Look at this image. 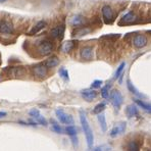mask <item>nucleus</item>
Masks as SVG:
<instances>
[{"mask_svg":"<svg viewBox=\"0 0 151 151\" xmlns=\"http://www.w3.org/2000/svg\"><path fill=\"white\" fill-rule=\"evenodd\" d=\"M80 121H81L82 129H83L84 134H85L88 147L92 148L93 147V143H94V135H93L92 129H91L90 125H89L87 116H86V114H85V112H84V111H80Z\"/></svg>","mask_w":151,"mask_h":151,"instance_id":"obj_1","label":"nucleus"},{"mask_svg":"<svg viewBox=\"0 0 151 151\" xmlns=\"http://www.w3.org/2000/svg\"><path fill=\"white\" fill-rule=\"evenodd\" d=\"M32 73L34 77H36L37 79H44L47 76L48 68L44 63L36 64L32 68Z\"/></svg>","mask_w":151,"mask_h":151,"instance_id":"obj_2","label":"nucleus"},{"mask_svg":"<svg viewBox=\"0 0 151 151\" xmlns=\"http://www.w3.org/2000/svg\"><path fill=\"white\" fill-rule=\"evenodd\" d=\"M109 97H110V101H111L112 105L114 106L115 109H119V107H121L124 102V97L122 95V93L119 90H112Z\"/></svg>","mask_w":151,"mask_h":151,"instance_id":"obj_3","label":"nucleus"},{"mask_svg":"<svg viewBox=\"0 0 151 151\" xmlns=\"http://www.w3.org/2000/svg\"><path fill=\"white\" fill-rule=\"evenodd\" d=\"M55 114H56L57 119L61 124H64V125H73L74 124V119H73L72 115L65 113L63 109H56Z\"/></svg>","mask_w":151,"mask_h":151,"instance_id":"obj_4","label":"nucleus"},{"mask_svg":"<svg viewBox=\"0 0 151 151\" xmlns=\"http://www.w3.org/2000/svg\"><path fill=\"white\" fill-rule=\"evenodd\" d=\"M38 51L41 55L46 56V55H49L52 53L53 51V44L50 41H43L39 44L38 46Z\"/></svg>","mask_w":151,"mask_h":151,"instance_id":"obj_5","label":"nucleus"},{"mask_svg":"<svg viewBox=\"0 0 151 151\" xmlns=\"http://www.w3.org/2000/svg\"><path fill=\"white\" fill-rule=\"evenodd\" d=\"M102 17H103L104 23L105 24H111L114 19V13H113L112 8L109 5H104L101 9Z\"/></svg>","mask_w":151,"mask_h":151,"instance_id":"obj_6","label":"nucleus"},{"mask_svg":"<svg viewBox=\"0 0 151 151\" xmlns=\"http://www.w3.org/2000/svg\"><path fill=\"white\" fill-rule=\"evenodd\" d=\"M126 127H127L126 122H121V123L116 124V125L111 129V131H110V137L115 138V137L124 134L126 131Z\"/></svg>","mask_w":151,"mask_h":151,"instance_id":"obj_7","label":"nucleus"},{"mask_svg":"<svg viewBox=\"0 0 151 151\" xmlns=\"http://www.w3.org/2000/svg\"><path fill=\"white\" fill-rule=\"evenodd\" d=\"M6 70H7V75L12 76L13 78L22 77L26 73V70L22 66H12L9 68H6Z\"/></svg>","mask_w":151,"mask_h":151,"instance_id":"obj_8","label":"nucleus"},{"mask_svg":"<svg viewBox=\"0 0 151 151\" xmlns=\"http://www.w3.org/2000/svg\"><path fill=\"white\" fill-rule=\"evenodd\" d=\"M14 29L12 22L9 21H3L0 24V33L1 34H12Z\"/></svg>","mask_w":151,"mask_h":151,"instance_id":"obj_9","label":"nucleus"},{"mask_svg":"<svg viewBox=\"0 0 151 151\" xmlns=\"http://www.w3.org/2000/svg\"><path fill=\"white\" fill-rule=\"evenodd\" d=\"M133 45L136 48H143L147 45V38L144 35H136L133 39Z\"/></svg>","mask_w":151,"mask_h":151,"instance_id":"obj_10","label":"nucleus"},{"mask_svg":"<svg viewBox=\"0 0 151 151\" xmlns=\"http://www.w3.org/2000/svg\"><path fill=\"white\" fill-rule=\"evenodd\" d=\"M81 95H82V97H83L84 100L91 102L97 97V92L95 90H92V89H87V90L82 91Z\"/></svg>","mask_w":151,"mask_h":151,"instance_id":"obj_11","label":"nucleus"},{"mask_svg":"<svg viewBox=\"0 0 151 151\" xmlns=\"http://www.w3.org/2000/svg\"><path fill=\"white\" fill-rule=\"evenodd\" d=\"M138 17L134 12H127L123 17H122L121 24H133L137 21Z\"/></svg>","mask_w":151,"mask_h":151,"instance_id":"obj_12","label":"nucleus"},{"mask_svg":"<svg viewBox=\"0 0 151 151\" xmlns=\"http://www.w3.org/2000/svg\"><path fill=\"white\" fill-rule=\"evenodd\" d=\"M63 33H64V26L63 25L55 27V28H53L52 30L50 31L51 37L55 38V39H61V38L63 37Z\"/></svg>","mask_w":151,"mask_h":151,"instance_id":"obj_13","label":"nucleus"},{"mask_svg":"<svg viewBox=\"0 0 151 151\" xmlns=\"http://www.w3.org/2000/svg\"><path fill=\"white\" fill-rule=\"evenodd\" d=\"M80 55L83 59L85 60H90V59L93 58V49L90 46H85L81 49V52H80Z\"/></svg>","mask_w":151,"mask_h":151,"instance_id":"obj_14","label":"nucleus"},{"mask_svg":"<svg viewBox=\"0 0 151 151\" xmlns=\"http://www.w3.org/2000/svg\"><path fill=\"white\" fill-rule=\"evenodd\" d=\"M85 23H86L85 17H82V15H75L70 19V24L75 27H82L85 25Z\"/></svg>","mask_w":151,"mask_h":151,"instance_id":"obj_15","label":"nucleus"},{"mask_svg":"<svg viewBox=\"0 0 151 151\" xmlns=\"http://www.w3.org/2000/svg\"><path fill=\"white\" fill-rule=\"evenodd\" d=\"M46 25H47V24H46L45 21H40V22H38L36 25H35L32 29H31L30 35H35V34H37V33H39L40 31H42L44 28H45Z\"/></svg>","mask_w":151,"mask_h":151,"instance_id":"obj_16","label":"nucleus"},{"mask_svg":"<svg viewBox=\"0 0 151 151\" xmlns=\"http://www.w3.org/2000/svg\"><path fill=\"white\" fill-rule=\"evenodd\" d=\"M75 47V42L74 41H65L63 43L60 47V50L63 51V53H68L70 52Z\"/></svg>","mask_w":151,"mask_h":151,"instance_id":"obj_17","label":"nucleus"},{"mask_svg":"<svg viewBox=\"0 0 151 151\" xmlns=\"http://www.w3.org/2000/svg\"><path fill=\"white\" fill-rule=\"evenodd\" d=\"M44 64H45V65L47 66L48 68H55V66H57L59 64V59L57 58L56 56H51L48 59H46L45 63H44Z\"/></svg>","mask_w":151,"mask_h":151,"instance_id":"obj_18","label":"nucleus"},{"mask_svg":"<svg viewBox=\"0 0 151 151\" xmlns=\"http://www.w3.org/2000/svg\"><path fill=\"white\" fill-rule=\"evenodd\" d=\"M126 114L127 116L129 117V119H131V117L133 116H136L137 114H138V108H137L136 105H129L127 106L126 108Z\"/></svg>","mask_w":151,"mask_h":151,"instance_id":"obj_19","label":"nucleus"},{"mask_svg":"<svg viewBox=\"0 0 151 151\" xmlns=\"http://www.w3.org/2000/svg\"><path fill=\"white\" fill-rule=\"evenodd\" d=\"M91 32V30L89 28H86V27H80V28H78L77 30L74 32V36L75 37H82L84 36V35H87L89 33Z\"/></svg>","mask_w":151,"mask_h":151,"instance_id":"obj_20","label":"nucleus"},{"mask_svg":"<svg viewBox=\"0 0 151 151\" xmlns=\"http://www.w3.org/2000/svg\"><path fill=\"white\" fill-rule=\"evenodd\" d=\"M98 122H99V125H100L101 131L103 133H105L106 131H107V124H106L105 115H104L102 112L98 114Z\"/></svg>","mask_w":151,"mask_h":151,"instance_id":"obj_21","label":"nucleus"},{"mask_svg":"<svg viewBox=\"0 0 151 151\" xmlns=\"http://www.w3.org/2000/svg\"><path fill=\"white\" fill-rule=\"evenodd\" d=\"M134 101H135V103H136L137 105H139L141 108H143L146 112L151 113V104H147V103H145V102L139 100V99H134Z\"/></svg>","mask_w":151,"mask_h":151,"instance_id":"obj_22","label":"nucleus"},{"mask_svg":"<svg viewBox=\"0 0 151 151\" xmlns=\"http://www.w3.org/2000/svg\"><path fill=\"white\" fill-rule=\"evenodd\" d=\"M127 151H140V145L136 141H130L127 144Z\"/></svg>","mask_w":151,"mask_h":151,"instance_id":"obj_23","label":"nucleus"},{"mask_svg":"<svg viewBox=\"0 0 151 151\" xmlns=\"http://www.w3.org/2000/svg\"><path fill=\"white\" fill-rule=\"evenodd\" d=\"M127 86H128V89H129V91H130L131 93H133L134 95H136V96H138V97H142L143 95L141 94V93L139 92L138 90H137L136 88H135V86L132 84V82L130 81V80H128L127 81Z\"/></svg>","mask_w":151,"mask_h":151,"instance_id":"obj_24","label":"nucleus"},{"mask_svg":"<svg viewBox=\"0 0 151 151\" xmlns=\"http://www.w3.org/2000/svg\"><path fill=\"white\" fill-rule=\"evenodd\" d=\"M64 132L68 135L70 137H73V136H77V128L73 125H68V127H66L64 129Z\"/></svg>","mask_w":151,"mask_h":151,"instance_id":"obj_25","label":"nucleus"},{"mask_svg":"<svg viewBox=\"0 0 151 151\" xmlns=\"http://www.w3.org/2000/svg\"><path fill=\"white\" fill-rule=\"evenodd\" d=\"M105 107H106V103H105V102H101V103H98L94 107V109H93V113H94V114H99V113H101L104 109H105Z\"/></svg>","mask_w":151,"mask_h":151,"instance_id":"obj_26","label":"nucleus"},{"mask_svg":"<svg viewBox=\"0 0 151 151\" xmlns=\"http://www.w3.org/2000/svg\"><path fill=\"white\" fill-rule=\"evenodd\" d=\"M109 87H110L109 85H106V86H104V87L101 89V96H102V98H104V99H108V98H109Z\"/></svg>","mask_w":151,"mask_h":151,"instance_id":"obj_27","label":"nucleus"},{"mask_svg":"<svg viewBox=\"0 0 151 151\" xmlns=\"http://www.w3.org/2000/svg\"><path fill=\"white\" fill-rule=\"evenodd\" d=\"M125 65H126V63H122L119 65V68H117L116 72H115V75H114V78H115V79H119V78L122 76V73H123L124 68H125Z\"/></svg>","mask_w":151,"mask_h":151,"instance_id":"obj_28","label":"nucleus"},{"mask_svg":"<svg viewBox=\"0 0 151 151\" xmlns=\"http://www.w3.org/2000/svg\"><path fill=\"white\" fill-rule=\"evenodd\" d=\"M59 75H60V77L63 78L64 81H68V80H70V77H68V70H65L64 68H61L60 70H59Z\"/></svg>","mask_w":151,"mask_h":151,"instance_id":"obj_29","label":"nucleus"},{"mask_svg":"<svg viewBox=\"0 0 151 151\" xmlns=\"http://www.w3.org/2000/svg\"><path fill=\"white\" fill-rule=\"evenodd\" d=\"M51 130H52L53 132L57 133V134H63V133H65V132H64L63 129L61 128L60 126L56 125V124H53L52 127H51Z\"/></svg>","mask_w":151,"mask_h":151,"instance_id":"obj_30","label":"nucleus"},{"mask_svg":"<svg viewBox=\"0 0 151 151\" xmlns=\"http://www.w3.org/2000/svg\"><path fill=\"white\" fill-rule=\"evenodd\" d=\"M29 114H30V116L31 117H33V119H38V117L40 116V111L38 109H36V108H34V109H31L30 110V112H29Z\"/></svg>","mask_w":151,"mask_h":151,"instance_id":"obj_31","label":"nucleus"},{"mask_svg":"<svg viewBox=\"0 0 151 151\" xmlns=\"http://www.w3.org/2000/svg\"><path fill=\"white\" fill-rule=\"evenodd\" d=\"M103 84V82L100 81V80H95L92 84H91V88L92 89H97V88H100Z\"/></svg>","mask_w":151,"mask_h":151,"instance_id":"obj_32","label":"nucleus"},{"mask_svg":"<svg viewBox=\"0 0 151 151\" xmlns=\"http://www.w3.org/2000/svg\"><path fill=\"white\" fill-rule=\"evenodd\" d=\"M36 121H37V123L38 124H40V125H42V126H47V121H46L45 119H44L42 115H40L38 119H36Z\"/></svg>","mask_w":151,"mask_h":151,"instance_id":"obj_33","label":"nucleus"},{"mask_svg":"<svg viewBox=\"0 0 151 151\" xmlns=\"http://www.w3.org/2000/svg\"><path fill=\"white\" fill-rule=\"evenodd\" d=\"M72 138V141H73V144H74V146L75 147H77V145H78V138H77V136H73V137H70Z\"/></svg>","mask_w":151,"mask_h":151,"instance_id":"obj_34","label":"nucleus"},{"mask_svg":"<svg viewBox=\"0 0 151 151\" xmlns=\"http://www.w3.org/2000/svg\"><path fill=\"white\" fill-rule=\"evenodd\" d=\"M4 116H6V112L0 111V119H1V117H4Z\"/></svg>","mask_w":151,"mask_h":151,"instance_id":"obj_35","label":"nucleus"},{"mask_svg":"<svg viewBox=\"0 0 151 151\" xmlns=\"http://www.w3.org/2000/svg\"><path fill=\"white\" fill-rule=\"evenodd\" d=\"M94 151H102L101 150V148L100 147H97V148H95V150Z\"/></svg>","mask_w":151,"mask_h":151,"instance_id":"obj_36","label":"nucleus"},{"mask_svg":"<svg viewBox=\"0 0 151 151\" xmlns=\"http://www.w3.org/2000/svg\"><path fill=\"white\" fill-rule=\"evenodd\" d=\"M5 1H7V0H0V3H4Z\"/></svg>","mask_w":151,"mask_h":151,"instance_id":"obj_37","label":"nucleus"},{"mask_svg":"<svg viewBox=\"0 0 151 151\" xmlns=\"http://www.w3.org/2000/svg\"><path fill=\"white\" fill-rule=\"evenodd\" d=\"M146 151H151V150H146Z\"/></svg>","mask_w":151,"mask_h":151,"instance_id":"obj_38","label":"nucleus"},{"mask_svg":"<svg viewBox=\"0 0 151 151\" xmlns=\"http://www.w3.org/2000/svg\"><path fill=\"white\" fill-rule=\"evenodd\" d=\"M0 24H1V23H0Z\"/></svg>","mask_w":151,"mask_h":151,"instance_id":"obj_39","label":"nucleus"}]
</instances>
